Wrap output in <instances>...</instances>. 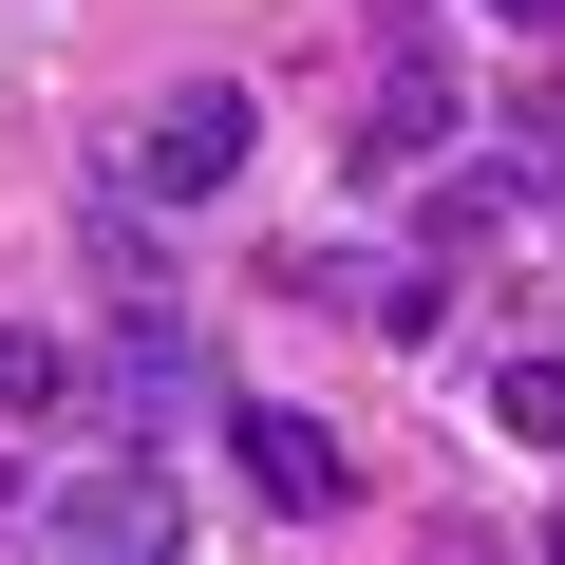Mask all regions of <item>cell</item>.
I'll return each instance as SVG.
<instances>
[{
  "mask_svg": "<svg viewBox=\"0 0 565 565\" xmlns=\"http://www.w3.org/2000/svg\"><path fill=\"white\" fill-rule=\"evenodd\" d=\"M245 132H264V114H245L226 76H189V95H151V132H132V189H151V207H207V189H245Z\"/></svg>",
  "mask_w": 565,
  "mask_h": 565,
  "instance_id": "obj_1",
  "label": "cell"
},
{
  "mask_svg": "<svg viewBox=\"0 0 565 565\" xmlns=\"http://www.w3.org/2000/svg\"><path fill=\"white\" fill-rule=\"evenodd\" d=\"M20 546H76V565H151V546H170V490H151V471H57V490H20Z\"/></svg>",
  "mask_w": 565,
  "mask_h": 565,
  "instance_id": "obj_2",
  "label": "cell"
},
{
  "mask_svg": "<svg viewBox=\"0 0 565 565\" xmlns=\"http://www.w3.org/2000/svg\"><path fill=\"white\" fill-rule=\"evenodd\" d=\"M226 452H245V490H264L282 527H321V509L359 490V452H340L321 415H282V396H226Z\"/></svg>",
  "mask_w": 565,
  "mask_h": 565,
  "instance_id": "obj_3",
  "label": "cell"
},
{
  "mask_svg": "<svg viewBox=\"0 0 565 565\" xmlns=\"http://www.w3.org/2000/svg\"><path fill=\"white\" fill-rule=\"evenodd\" d=\"M434 132H452V39H396V57H377V95H359V170L396 189Z\"/></svg>",
  "mask_w": 565,
  "mask_h": 565,
  "instance_id": "obj_4",
  "label": "cell"
},
{
  "mask_svg": "<svg viewBox=\"0 0 565 565\" xmlns=\"http://www.w3.org/2000/svg\"><path fill=\"white\" fill-rule=\"evenodd\" d=\"M95 377H114V415H151V434H170V415H207V340H189L170 302H151V321H114V340H95Z\"/></svg>",
  "mask_w": 565,
  "mask_h": 565,
  "instance_id": "obj_5",
  "label": "cell"
},
{
  "mask_svg": "<svg viewBox=\"0 0 565 565\" xmlns=\"http://www.w3.org/2000/svg\"><path fill=\"white\" fill-rule=\"evenodd\" d=\"M490 415H509V434H527V452H565V340H527V359H509V377H490Z\"/></svg>",
  "mask_w": 565,
  "mask_h": 565,
  "instance_id": "obj_6",
  "label": "cell"
},
{
  "mask_svg": "<svg viewBox=\"0 0 565 565\" xmlns=\"http://www.w3.org/2000/svg\"><path fill=\"white\" fill-rule=\"evenodd\" d=\"M57 396H76V359H57V340H20V321H0V415H57Z\"/></svg>",
  "mask_w": 565,
  "mask_h": 565,
  "instance_id": "obj_7",
  "label": "cell"
},
{
  "mask_svg": "<svg viewBox=\"0 0 565 565\" xmlns=\"http://www.w3.org/2000/svg\"><path fill=\"white\" fill-rule=\"evenodd\" d=\"M471 20H509V39H565V0H471Z\"/></svg>",
  "mask_w": 565,
  "mask_h": 565,
  "instance_id": "obj_8",
  "label": "cell"
},
{
  "mask_svg": "<svg viewBox=\"0 0 565 565\" xmlns=\"http://www.w3.org/2000/svg\"><path fill=\"white\" fill-rule=\"evenodd\" d=\"M0 527H20V471H0Z\"/></svg>",
  "mask_w": 565,
  "mask_h": 565,
  "instance_id": "obj_9",
  "label": "cell"
}]
</instances>
